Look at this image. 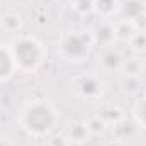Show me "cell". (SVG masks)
<instances>
[{
    "label": "cell",
    "mask_w": 146,
    "mask_h": 146,
    "mask_svg": "<svg viewBox=\"0 0 146 146\" xmlns=\"http://www.w3.org/2000/svg\"><path fill=\"white\" fill-rule=\"evenodd\" d=\"M63 48H65V51H66L68 54H72V56H82V54H85V51H87V44L83 42L82 37L76 36V34H73V36L68 37V39L65 41Z\"/></svg>",
    "instance_id": "3"
},
{
    "label": "cell",
    "mask_w": 146,
    "mask_h": 146,
    "mask_svg": "<svg viewBox=\"0 0 146 146\" xmlns=\"http://www.w3.org/2000/svg\"><path fill=\"white\" fill-rule=\"evenodd\" d=\"M12 68H14V58H12V54L7 49L0 48V80L7 78L12 73Z\"/></svg>",
    "instance_id": "4"
},
{
    "label": "cell",
    "mask_w": 146,
    "mask_h": 146,
    "mask_svg": "<svg viewBox=\"0 0 146 146\" xmlns=\"http://www.w3.org/2000/svg\"><path fill=\"white\" fill-rule=\"evenodd\" d=\"M12 58L14 61L24 68V70H31L34 68L37 63L41 61V48L34 39H29V37H22V39H17L14 42V48H12Z\"/></svg>",
    "instance_id": "2"
},
{
    "label": "cell",
    "mask_w": 146,
    "mask_h": 146,
    "mask_svg": "<svg viewBox=\"0 0 146 146\" xmlns=\"http://www.w3.org/2000/svg\"><path fill=\"white\" fill-rule=\"evenodd\" d=\"M54 124V114L48 104H33L24 112V126L34 134H46Z\"/></svg>",
    "instance_id": "1"
},
{
    "label": "cell",
    "mask_w": 146,
    "mask_h": 146,
    "mask_svg": "<svg viewBox=\"0 0 146 146\" xmlns=\"http://www.w3.org/2000/svg\"><path fill=\"white\" fill-rule=\"evenodd\" d=\"M138 117H139V121L146 126V100L145 102H141L139 107H138Z\"/></svg>",
    "instance_id": "5"
}]
</instances>
